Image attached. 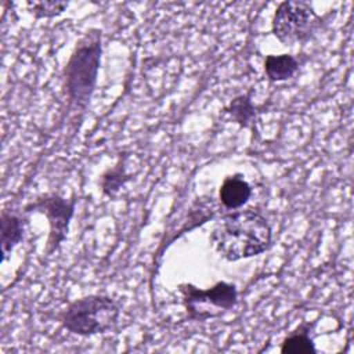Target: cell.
Listing matches in <instances>:
<instances>
[{
  "instance_id": "cell-5",
  "label": "cell",
  "mask_w": 354,
  "mask_h": 354,
  "mask_svg": "<svg viewBox=\"0 0 354 354\" xmlns=\"http://www.w3.org/2000/svg\"><path fill=\"white\" fill-rule=\"evenodd\" d=\"M184 304L189 318L205 321L230 311L238 299L235 285L228 282H217L209 289H198L191 283L180 286Z\"/></svg>"
},
{
  "instance_id": "cell-6",
  "label": "cell",
  "mask_w": 354,
  "mask_h": 354,
  "mask_svg": "<svg viewBox=\"0 0 354 354\" xmlns=\"http://www.w3.org/2000/svg\"><path fill=\"white\" fill-rule=\"evenodd\" d=\"M26 209L37 210L48 218L50 235L47 241V252L53 253L58 249L68 234L69 221L75 210V201H68L58 195H48L37 199L35 203H30Z\"/></svg>"
},
{
  "instance_id": "cell-4",
  "label": "cell",
  "mask_w": 354,
  "mask_h": 354,
  "mask_svg": "<svg viewBox=\"0 0 354 354\" xmlns=\"http://www.w3.org/2000/svg\"><path fill=\"white\" fill-rule=\"evenodd\" d=\"M319 25L321 18L308 3L282 1L274 14L272 33L281 43L293 46L310 39Z\"/></svg>"
},
{
  "instance_id": "cell-7",
  "label": "cell",
  "mask_w": 354,
  "mask_h": 354,
  "mask_svg": "<svg viewBox=\"0 0 354 354\" xmlns=\"http://www.w3.org/2000/svg\"><path fill=\"white\" fill-rule=\"evenodd\" d=\"M250 185L239 176H231L224 180L220 187L218 198L227 209H238L250 198Z\"/></svg>"
},
{
  "instance_id": "cell-9",
  "label": "cell",
  "mask_w": 354,
  "mask_h": 354,
  "mask_svg": "<svg viewBox=\"0 0 354 354\" xmlns=\"http://www.w3.org/2000/svg\"><path fill=\"white\" fill-rule=\"evenodd\" d=\"M297 61L289 54L267 55L264 61V71L270 80L281 82L292 77L297 71Z\"/></svg>"
},
{
  "instance_id": "cell-2",
  "label": "cell",
  "mask_w": 354,
  "mask_h": 354,
  "mask_svg": "<svg viewBox=\"0 0 354 354\" xmlns=\"http://www.w3.org/2000/svg\"><path fill=\"white\" fill-rule=\"evenodd\" d=\"M101 59V30L90 29L76 44L65 68V86L71 101L86 108L97 82Z\"/></svg>"
},
{
  "instance_id": "cell-13",
  "label": "cell",
  "mask_w": 354,
  "mask_h": 354,
  "mask_svg": "<svg viewBox=\"0 0 354 354\" xmlns=\"http://www.w3.org/2000/svg\"><path fill=\"white\" fill-rule=\"evenodd\" d=\"M66 7L68 3L65 1H28V8L36 18H51L59 15Z\"/></svg>"
},
{
  "instance_id": "cell-12",
  "label": "cell",
  "mask_w": 354,
  "mask_h": 354,
  "mask_svg": "<svg viewBox=\"0 0 354 354\" xmlns=\"http://www.w3.org/2000/svg\"><path fill=\"white\" fill-rule=\"evenodd\" d=\"M129 174L124 170V160L120 158L119 163L109 169L102 177V191L108 196H115L122 185L129 180Z\"/></svg>"
},
{
  "instance_id": "cell-8",
  "label": "cell",
  "mask_w": 354,
  "mask_h": 354,
  "mask_svg": "<svg viewBox=\"0 0 354 354\" xmlns=\"http://www.w3.org/2000/svg\"><path fill=\"white\" fill-rule=\"evenodd\" d=\"M22 221L18 216L11 212L3 210L0 216V235H1V253L3 261L7 260L11 250L21 242L22 239Z\"/></svg>"
},
{
  "instance_id": "cell-10",
  "label": "cell",
  "mask_w": 354,
  "mask_h": 354,
  "mask_svg": "<svg viewBox=\"0 0 354 354\" xmlns=\"http://www.w3.org/2000/svg\"><path fill=\"white\" fill-rule=\"evenodd\" d=\"M310 328H311L310 324H301L297 329H295L290 335H288L281 344V353L314 354L317 350L308 333Z\"/></svg>"
},
{
  "instance_id": "cell-3",
  "label": "cell",
  "mask_w": 354,
  "mask_h": 354,
  "mask_svg": "<svg viewBox=\"0 0 354 354\" xmlns=\"http://www.w3.org/2000/svg\"><path fill=\"white\" fill-rule=\"evenodd\" d=\"M120 308L108 296L90 295L72 301L61 315L65 329L79 336L106 333L118 322Z\"/></svg>"
},
{
  "instance_id": "cell-11",
  "label": "cell",
  "mask_w": 354,
  "mask_h": 354,
  "mask_svg": "<svg viewBox=\"0 0 354 354\" xmlns=\"http://www.w3.org/2000/svg\"><path fill=\"white\" fill-rule=\"evenodd\" d=\"M225 111L243 127L253 126L256 120L254 106L248 95H239L232 100Z\"/></svg>"
},
{
  "instance_id": "cell-1",
  "label": "cell",
  "mask_w": 354,
  "mask_h": 354,
  "mask_svg": "<svg viewBox=\"0 0 354 354\" xmlns=\"http://www.w3.org/2000/svg\"><path fill=\"white\" fill-rule=\"evenodd\" d=\"M216 250L227 260L236 261L263 253L271 242V228L257 212L248 209L224 216L212 232Z\"/></svg>"
}]
</instances>
